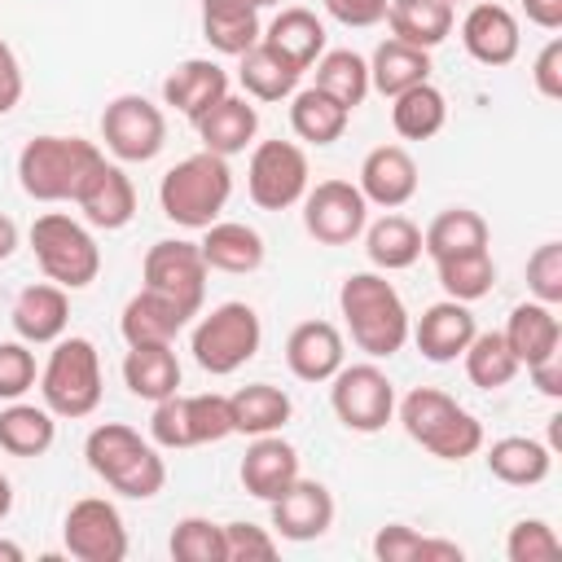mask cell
<instances>
[{
    "instance_id": "1",
    "label": "cell",
    "mask_w": 562,
    "mask_h": 562,
    "mask_svg": "<svg viewBox=\"0 0 562 562\" xmlns=\"http://www.w3.org/2000/svg\"><path fill=\"white\" fill-rule=\"evenodd\" d=\"M338 312L347 321L351 342L369 360H391L395 351H404L413 316H408L400 290L382 272H351L338 285Z\"/></svg>"
},
{
    "instance_id": "2",
    "label": "cell",
    "mask_w": 562,
    "mask_h": 562,
    "mask_svg": "<svg viewBox=\"0 0 562 562\" xmlns=\"http://www.w3.org/2000/svg\"><path fill=\"white\" fill-rule=\"evenodd\" d=\"M83 457H88V470L97 479H105L119 496L127 501H149L162 492L167 483V465L162 457L154 452V443H145L132 426L123 422H101L88 430L83 439Z\"/></svg>"
},
{
    "instance_id": "3",
    "label": "cell",
    "mask_w": 562,
    "mask_h": 562,
    "mask_svg": "<svg viewBox=\"0 0 562 562\" xmlns=\"http://www.w3.org/2000/svg\"><path fill=\"white\" fill-rule=\"evenodd\" d=\"M400 426L413 443H422L439 461H465L483 448V426L474 413H465L448 391L439 386H413L400 404Z\"/></svg>"
},
{
    "instance_id": "4",
    "label": "cell",
    "mask_w": 562,
    "mask_h": 562,
    "mask_svg": "<svg viewBox=\"0 0 562 562\" xmlns=\"http://www.w3.org/2000/svg\"><path fill=\"white\" fill-rule=\"evenodd\" d=\"M233 198V167L228 158L198 149L180 158L162 180H158V206L171 224L180 228H206L220 220V211Z\"/></svg>"
},
{
    "instance_id": "5",
    "label": "cell",
    "mask_w": 562,
    "mask_h": 562,
    "mask_svg": "<svg viewBox=\"0 0 562 562\" xmlns=\"http://www.w3.org/2000/svg\"><path fill=\"white\" fill-rule=\"evenodd\" d=\"M101 158L105 154L83 136H35L18 154L22 193L35 202H75V193L83 189Z\"/></svg>"
},
{
    "instance_id": "6",
    "label": "cell",
    "mask_w": 562,
    "mask_h": 562,
    "mask_svg": "<svg viewBox=\"0 0 562 562\" xmlns=\"http://www.w3.org/2000/svg\"><path fill=\"white\" fill-rule=\"evenodd\" d=\"M40 395H44V408L53 417H88L97 413L101 404V356L92 347V338H79V334H61L40 369Z\"/></svg>"
},
{
    "instance_id": "7",
    "label": "cell",
    "mask_w": 562,
    "mask_h": 562,
    "mask_svg": "<svg viewBox=\"0 0 562 562\" xmlns=\"http://www.w3.org/2000/svg\"><path fill=\"white\" fill-rule=\"evenodd\" d=\"M31 250L40 259L44 277L61 290H83L101 272V250H97L92 233L79 220H70L66 211H44L31 224Z\"/></svg>"
},
{
    "instance_id": "8",
    "label": "cell",
    "mask_w": 562,
    "mask_h": 562,
    "mask_svg": "<svg viewBox=\"0 0 562 562\" xmlns=\"http://www.w3.org/2000/svg\"><path fill=\"white\" fill-rule=\"evenodd\" d=\"M259 342H263L259 312H255L250 303L228 299V303L211 307V312L193 325L189 351H193V360H198L206 373L224 378V373H237L246 360H255Z\"/></svg>"
},
{
    "instance_id": "9",
    "label": "cell",
    "mask_w": 562,
    "mask_h": 562,
    "mask_svg": "<svg viewBox=\"0 0 562 562\" xmlns=\"http://www.w3.org/2000/svg\"><path fill=\"white\" fill-rule=\"evenodd\" d=\"M329 404L334 417L356 435H378L395 417V382L373 364H342L329 378Z\"/></svg>"
},
{
    "instance_id": "10",
    "label": "cell",
    "mask_w": 562,
    "mask_h": 562,
    "mask_svg": "<svg viewBox=\"0 0 562 562\" xmlns=\"http://www.w3.org/2000/svg\"><path fill=\"white\" fill-rule=\"evenodd\" d=\"M307 154L294 140H259L246 162V193L259 211H285L307 193Z\"/></svg>"
},
{
    "instance_id": "11",
    "label": "cell",
    "mask_w": 562,
    "mask_h": 562,
    "mask_svg": "<svg viewBox=\"0 0 562 562\" xmlns=\"http://www.w3.org/2000/svg\"><path fill=\"white\" fill-rule=\"evenodd\" d=\"M101 140L119 162H149L167 145V119L149 97L123 92L101 114Z\"/></svg>"
},
{
    "instance_id": "12",
    "label": "cell",
    "mask_w": 562,
    "mask_h": 562,
    "mask_svg": "<svg viewBox=\"0 0 562 562\" xmlns=\"http://www.w3.org/2000/svg\"><path fill=\"white\" fill-rule=\"evenodd\" d=\"M369 224V202L351 180H321L303 193V228L321 246H351Z\"/></svg>"
},
{
    "instance_id": "13",
    "label": "cell",
    "mask_w": 562,
    "mask_h": 562,
    "mask_svg": "<svg viewBox=\"0 0 562 562\" xmlns=\"http://www.w3.org/2000/svg\"><path fill=\"white\" fill-rule=\"evenodd\" d=\"M66 553L79 562H123L127 558V527L123 514L105 496H83L66 509L61 522Z\"/></svg>"
},
{
    "instance_id": "14",
    "label": "cell",
    "mask_w": 562,
    "mask_h": 562,
    "mask_svg": "<svg viewBox=\"0 0 562 562\" xmlns=\"http://www.w3.org/2000/svg\"><path fill=\"white\" fill-rule=\"evenodd\" d=\"M206 272L211 268H206L198 241L167 237L145 250V290H158V294L184 303L193 316L202 312V299H206Z\"/></svg>"
},
{
    "instance_id": "15",
    "label": "cell",
    "mask_w": 562,
    "mask_h": 562,
    "mask_svg": "<svg viewBox=\"0 0 562 562\" xmlns=\"http://www.w3.org/2000/svg\"><path fill=\"white\" fill-rule=\"evenodd\" d=\"M329 527H334V496H329V487L316 483V479H303V474H299V479L272 501V531H277L281 540H294V544L321 540Z\"/></svg>"
},
{
    "instance_id": "16",
    "label": "cell",
    "mask_w": 562,
    "mask_h": 562,
    "mask_svg": "<svg viewBox=\"0 0 562 562\" xmlns=\"http://www.w3.org/2000/svg\"><path fill=\"white\" fill-rule=\"evenodd\" d=\"M461 44L479 66H509L518 57V18L496 0H474L461 18Z\"/></svg>"
},
{
    "instance_id": "17",
    "label": "cell",
    "mask_w": 562,
    "mask_h": 562,
    "mask_svg": "<svg viewBox=\"0 0 562 562\" xmlns=\"http://www.w3.org/2000/svg\"><path fill=\"white\" fill-rule=\"evenodd\" d=\"M474 334H479L474 312H470V303H457V299L430 303V307L408 325V338H413L417 351H422L426 360H435V364L457 360V356L470 347Z\"/></svg>"
},
{
    "instance_id": "18",
    "label": "cell",
    "mask_w": 562,
    "mask_h": 562,
    "mask_svg": "<svg viewBox=\"0 0 562 562\" xmlns=\"http://www.w3.org/2000/svg\"><path fill=\"white\" fill-rule=\"evenodd\" d=\"M75 206L83 211V220L92 224V228H105V233H114V228H123V224H132V215H136V184H132V176L119 167V162H97V171L83 180V189L75 193Z\"/></svg>"
},
{
    "instance_id": "19",
    "label": "cell",
    "mask_w": 562,
    "mask_h": 562,
    "mask_svg": "<svg viewBox=\"0 0 562 562\" xmlns=\"http://www.w3.org/2000/svg\"><path fill=\"white\" fill-rule=\"evenodd\" d=\"M356 189L364 193L369 206H382V211L404 206L417 193V162H413V154L404 145H378V149H369L364 162H360Z\"/></svg>"
},
{
    "instance_id": "20",
    "label": "cell",
    "mask_w": 562,
    "mask_h": 562,
    "mask_svg": "<svg viewBox=\"0 0 562 562\" xmlns=\"http://www.w3.org/2000/svg\"><path fill=\"white\" fill-rule=\"evenodd\" d=\"M285 364L299 382H329L347 364V347L338 325L329 321H299L285 338Z\"/></svg>"
},
{
    "instance_id": "21",
    "label": "cell",
    "mask_w": 562,
    "mask_h": 562,
    "mask_svg": "<svg viewBox=\"0 0 562 562\" xmlns=\"http://www.w3.org/2000/svg\"><path fill=\"white\" fill-rule=\"evenodd\" d=\"M220 97H228V70L211 57H189L162 79V101L180 110L189 123H198Z\"/></svg>"
},
{
    "instance_id": "22",
    "label": "cell",
    "mask_w": 562,
    "mask_h": 562,
    "mask_svg": "<svg viewBox=\"0 0 562 562\" xmlns=\"http://www.w3.org/2000/svg\"><path fill=\"white\" fill-rule=\"evenodd\" d=\"M241 487L255 501H277L294 479H299V452L294 443H285L281 435H255V443L241 457Z\"/></svg>"
},
{
    "instance_id": "23",
    "label": "cell",
    "mask_w": 562,
    "mask_h": 562,
    "mask_svg": "<svg viewBox=\"0 0 562 562\" xmlns=\"http://www.w3.org/2000/svg\"><path fill=\"white\" fill-rule=\"evenodd\" d=\"M193 321V312L158 290H140L123 303V316H119V334L127 338V347H140V342H176V334Z\"/></svg>"
},
{
    "instance_id": "24",
    "label": "cell",
    "mask_w": 562,
    "mask_h": 562,
    "mask_svg": "<svg viewBox=\"0 0 562 562\" xmlns=\"http://www.w3.org/2000/svg\"><path fill=\"white\" fill-rule=\"evenodd\" d=\"M13 329L22 342H57L70 325V299L61 285L53 281H40V285H26L18 299H13Z\"/></svg>"
},
{
    "instance_id": "25",
    "label": "cell",
    "mask_w": 562,
    "mask_h": 562,
    "mask_svg": "<svg viewBox=\"0 0 562 562\" xmlns=\"http://www.w3.org/2000/svg\"><path fill=\"white\" fill-rule=\"evenodd\" d=\"M198 140H202V149H211V154H220V158H233V154H241L250 140H255V132H259V110L250 105V97H220L198 123Z\"/></svg>"
},
{
    "instance_id": "26",
    "label": "cell",
    "mask_w": 562,
    "mask_h": 562,
    "mask_svg": "<svg viewBox=\"0 0 562 562\" xmlns=\"http://www.w3.org/2000/svg\"><path fill=\"white\" fill-rule=\"evenodd\" d=\"M206 268L215 272H233V277H246L263 263V237L241 224V220H215L202 228V241H198Z\"/></svg>"
},
{
    "instance_id": "27",
    "label": "cell",
    "mask_w": 562,
    "mask_h": 562,
    "mask_svg": "<svg viewBox=\"0 0 562 562\" xmlns=\"http://www.w3.org/2000/svg\"><path fill=\"white\" fill-rule=\"evenodd\" d=\"M501 338L509 342L518 364H536V360H544V356H553L562 347V321H558V312L549 303L531 299V303H518L509 312Z\"/></svg>"
},
{
    "instance_id": "28",
    "label": "cell",
    "mask_w": 562,
    "mask_h": 562,
    "mask_svg": "<svg viewBox=\"0 0 562 562\" xmlns=\"http://www.w3.org/2000/svg\"><path fill=\"white\" fill-rule=\"evenodd\" d=\"M123 382L136 400H167L180 391V360L171 351V342H140V347H127L123 356Z\"/></svg>"
},
{
    "instance_id": "29",
    "label": "cell",
    "mask_w": 562,
    "mask_h": 562,
    "mask_svg": "<svg viewBox=\"0 0 562 562\" xmlns=\"http://www.w3.org/2000/svg\"><path fill=\"white\" fill-rule=\"evenodd\" d=\"M259 40H263L268 48H277L285 61H294L299 70H312V61L325 53V22H321L312 9L290 4V9H281V13L263 26Z\"/></svg>"
},
{
    "instance_id": "30",
    "label": "cell",
    "mask_w": 562,
    "mask_h": 562,
    "mask_svg": "<svg viewBox=\"0 0 562 562\" xmlns=\"http://www.w3.org/2000/svg\"><path fill=\"white\" fill-rule=\"evenodd\" d=\"M382 22L391 26V40H404L430 53L452 35V4L448 0H391Z\"/></svg>"
},
{
    "instance_id": "31",
    "label": "cell",
    "mask_w": 562,
    "mask_h": 562,
    "mask_svg": "<svg viewBox=\"0 0 562 562\" xmlns=\"http://www.w3.org/2000/svg\"><path fill=\"white\" fill-rule=\"evenodd\" d=\"M237 79H241V88H246L250 101H285V97H294L303 70L259 40L255 48H246L237 57Z\"/></svg>"
},
{
    "instance_id": "32",
    "label": "cell",
    "mask_w": 562,
    "mask_h": 562,
    "mask_svg": "<svg viewBox=\"0 0 562 562\" xmlns=\"http://www.w3.org/2000/svg\"><path fill=\"white\" fill-rule=\"evenodd\" d=\"M347 123H351V110L338 105L329 92H321L316 83L294 88V97H290V127H294L299 140H307V145H334V140H342Z\"/></svg>"
},
{
    "instance_id": "33",
    "label": "cell",
    "mask_w": 562,
    "mask_h": 562,
    "mask_svg": "<svg viewBox=\"0 0 562 562\" xmlns=\"http://www.w3.org/2000/svg\"><path fill=\"white\" fill-rule=\"evenodd\" d=\"M228 413H233V435H250L255 439V435H277L290 422L294 404H290V395L281 386L250 382V386L228 395Z\"/></svg>"
},
{
    "instance_id": "34",
    "label": "cell",
    "mask_w": 562,
    "mask_h": 562,
    "mask_svg": "<svg viewBox=\"0 0 562 562\" xmlns=\"http://www.w3.org/2000/svg\"><path fill=\"white\" fill-rule=\"evenodd\" d=\"M487 470L492 479L509 483V487H536L549 479L553 470V452L540 443V439H527V435H505L487 448Z\"/></svg>"
},
{
    "instance_id": "35",
    "label": "cell",
    "mask_w": 562,
    "mask_h": 562,
    "mask_svg": "<svg viewBox=\"0 0 562 562\" xmlns=\"http://www.w3.org/2000/svg\"><path fill=\"white\" fill-rule=\"evenodd\" d=\"M426 79H430V53L404 40H382L369 57V88H378L382 97H400L404 88H417Z\"/></svg>"
},
{
    "instance_id": "36",
    "label": "cell",
    "mask_w": 562,
    "mask_h": 562,
    "mask_svg": "<svg viewBox=\"0 0 562 562\" xmlns=\"http://www.w3.org/2000/svg\"><path fill=\"white\" fill-rule=\"evenodd\" d=\"M364 255L378 272H400L422 259V228L408 215H382L364 224Z\"/></svg>"
},
{
    "instance_id": "37",
    "label": "cell",
    "mask_w": 562,
    "mask_h": 562,
    "mask_svg": "<svg viewBox=\"0 0 562 562\" xmlns=\"http://www.w3.org/2000/svg\"><path fill=\"white\" fill-rule=\"evenodd\" d=\"M443 123H448V97L430 79L391 97V127L404 140H430L443 132Z\"/></svg>"
},
{
    "instance_id": "38",
    "label": "cell",
    "mask_w": 562,
    "mask_h": 562,
    "mask_svg": "<svg viewBox=\"0 0 562 562\" xmlns=\"http://www.w3.org/2000/svg\"><path fill=\"white\" fill-rule=\"evenodd\" d=\"M53 439H57V422L48 408L22 400H9V408H0V448L9 457H44Z\"/></svg>"
},
{
    "instance_id": "39",
    "label": "cell",
    "mask_w": 562,
    "mask_h": 562,
    "mask_svg": "<svg viewBox=\"0 0 562 562\" xmlns=\"http://www.w3.org/2000/svg\"><path fill=\"white\" fill-rule=\"evenodd\" d=\"M487 246V220L470 206H448L430 220V228L422 233V255L430 259H448V255H465V250H483Z\"/></svg>"
},
{
    "instance_id": "40",
    "label": "cell",
    "mask_w": 562,
    "mask_h": 562,
    "mask_svg": "<svg viewBox=\"0 0 562 562\" xmlns=\"http://www.w3.org/2000/svg\"><path fill=\"white\" fill-rule=\"evenodd\" d=\"M373 558L378 562H461L465 549L457 540H439V536H422L404 522H386L373 536Z\"/></svg>"
},
{
    "instance_id": "41",
    "label": "cell",
    "mask_w": 562,
    "mask_h": 562,
    "mask_svg": "<svg viewBox=\"0 0 562 562\" xmlns=\"http://www.w3.org/2000/svg\"><path fill=\"white\" fill-rule=\"evenodd\" d=\"M312 66H316V79L312 83L321 92H329L338 105L356 110L369 97V61L360 53H351V48H325Z\"/></svg>"
},
{
    "instance_id": "42",
    "label": "cell",
    "mask_w": 562,
    "mask_h": 562,
    "mask_svg": "<svg viewBox=\"0 0 562 562\" xmlns=\"http://www.w3.org/2000/svg\"><path fill=\"white\" fill-rule=\"evenodd\" d=\"M435 277L443 285L448 299L457 303H479L483 294H492L496 285V263H492V250H465V255H448V259H435Z\"/></svg>"
},
{
    "instance_id": "43",
    "label": "cell",
    "mask_w": 562,
    "mask_h": 562,
    "mask_svg": "<svg viewBox=\"0 0 562 562\" xmlns=\"http://www.w3.org/2000/svg\"><path fill=\"white\" fill-rule=\"evenodd\" d=\"M461 360H465V378H470L479 391H501V386H509L514 373L522 369V364L514 360L509 342H505L496 329H492V334H474L470 347L461 351Z\"/></svg>"
},
{
    "instance_id": "44",
    "label": "cell",
    "mask_w": 562,
    "mask_h": 562,
    "mask_svg": "<svg viewBox=\"0 0 562 562\" xmlns=\"http://www.w3.org/2000/svg\"><path fill=\"white\" fill-rule=\"evenodd\" d=\"M171 558L176 562H228V549H224V522H211V518H180L171 540H167Z\"/></svg>"
},
{
    "instance_id": "45",
    "label": "cell",
    "mask_w": 562,
    "mask_h": 562,
    "mask_svg": "<svg viewBox=\"0 0 562 562\" xmlns=\"http://www.w3.org/2000/svg\"><path fill=\"white\" fill-rule=\"evenodd\" d=\"M184 430H189V448H202V443H220V439H228V435H233L228 395H220V391L184 395Z\"/></svg>"
},
{
    "instance_id": "46",
    "label": "cell",
    "mask_w": 562,
    "mask_h": 562,
    "mask_svg": "<svg viewBox=\"0 0 562 562\" xmlns=\"http://www.w3.org/2000/svg\"><path fill=\"white\" fill-rule=\"evenodd\" d=\"M202 35L215 53L241 57L246 48L259 44L263 26H259V13H202Z\"/></svg>"
},
{
    "instance_id": "47",
    "label": "cell",
    "mask_w": 562,
    "mask_h": 562,
    "mask_svg": "<svg viewBox=\"0 0 562 562\" xmlns=\"http://www.w3.org/2000/svg\"><path fill=\"white\" fill-rule=\"evenodd\" d=\"M505 558L509 562H553V558H562V540L544 518H518L505 536Z\"/></svg>"
},
{
    "instance_id": "48",
    "label": "cell",
    "mask_w": 562,
    "mask_h": 562,
    "mask_svg": "<svg viewBox=\"0 0 562 562\" xmlns=\"http://www.w3.org/2000/svg\"><path fill=\"white\" fill-rule=\"evenodd\" d=\"M35 382H40V369H35L31 342L22 338L0 342V400H22Z\"/></svg>"
},
{
    "instance_id": "49",
    "label": "cell",
    "mask_w": 562,
    "mask_h": 562,
    "mask_svg": "<svg viewBox=\"0 0 562 562\" xmlns=\"http://www.w3.org/2000/svg\"><path fill=\"white\" fill-rule=\"evenodd\" d=\"M527 290L540 303H549V307L562 303V241H544V246L531 250V259H527Z\"/></svg>"
},
{
    "instance_id": "50",
    "label": "cell",
    "mask_w": 562,
    "mask_h": 562,
    "mask_svg": "<svg viewBox=\"0 0 562 562\" xmlns=\"http://www.w3.org/2000/svg\"><path fill=\"white\" fill-rule=\"evenodd\" d=\"M224 549L228 562H268L277 558V536L259 522H224Z\"/></svg>"
},
{
    "instance_id": "51",
    "label": "cell",
    "mask_w": 562,
    "mask_h": 562,
    "mask_svg": "<svg viewBox=\"0 0 562 562\" xmlns=\"http://www.w3.org/2000/svg\"><path fill=\"white\" fill-rule=\"evenodd\" d=\"M321 4L342 26H378L391 9V0H321Z\"/></svg>"
},
{
    "instance_id": "52",
    "label": "cell",
    "mask_w": 562,
    "mask_h": 562,
    "mask_svg": "<svg viewBox=\"0 0 562 562\" xmlns=\"http://www.w3.org/2000/svg\"><path fill=\"white\" fill-rule=\"evenodd\" d=\"M531 79H536V92H540V97H549V101L562 97V40H549V44L536 53Z\"/></svg>"
},
{
    "instance_id": "53",
    "label": "cell",
    "mask_w": 562,
    "mask_h": 562,
    "mask_svg": "<svg viewBox=\"0 0 562 562\" xmlns=\"http://www.w3.org/2000/svg\"><path fill=\"white\" fill-rule=\"evenodd\" d=\"M18 101H22V66L18 53L0 40V114H9Z\"/></svg>"
},
{
    "instance_id": "54",
    "label": "cell",
    "mask_w": 562,
    "mask_h": 562,
    "mask_svg": "<svg viewBox=\"0 0 562 562\" xmlns=\"http://www.w3.org/2000/svg\"><path fill=\"white\" fill-rule=\"evenodd\" d=\"M527 373H531V382H536V391H540V395L562 400V351H553V356H544V360L527 364Z\"/></svg>"
},
{
    "instance_id": "55",
    "label": "cell",
    "mask_w": 562,
    "mask_h": 562,
    "mask_svg": "<svg viewBox=\"0 0 562 562\" xmlns=\"http://www.w3.org/2000/svg\"><path fill=\"white\" fill-rule=\"evenodd\" d=\"M522 9H527V18H531L536 26H544V31H558V26H562V0H522Z\"/></svg>"
},
{
    "instance_id": "56",
    "label": "cell",
    "mask_w": 562,
    "mask_h": 562,
    "mask_svg": "<svg viewBox=\"0 0 562 562\" xmlns=\"http://www.w3.org/2000/svg\"><path fill=\"white\" fill-rule=\"evenodd\" d=\"M263 0H202V13H259Z\"/></svg>"
},
{
    "instance_id": "57",
    "label": "cell",
    "mask_w": 562,
    "mask_h": 562,
    "mask_svg": "<svg viewBox=\"0 0 562 562\" xmlns=\"http://www.w3.org/2000/svg\"><path fill=\"white\" fill-rule=\"evenodd\" d=\"M13 250H18V224H13L9 215H0V263H4Z\"/></svg>"
},
{
    "instance_id": "58",
    "label": "cell",
    "mask_w": 562,
    "mask_h": 562,
    "mask_svg": "<svg viewBox=\"0 0 562 562\" xmlns=\"http://www.w3.org/2000/svg\"><path fill=\"white\" fill-rule=\"evenodd\" d=\"M13 509V487H9V479L0 474V522H4V514Z\"/></svg>"
},
{
    "instance_id": "59",
    "label": "cell",
    "mask_w": 562,
    "mask_h": 562,
    "mask_svg": "<svg viewBox=\"0 0 562 562\" xmlns=\"http://www.w3.org/2000/svg\"><path fill=\"white\" fill-rule=\"evenodd\" d=\"M0 562H22V549L13 540H0Z\"/></svg>"
},
{
    "instance_id": "60",
    "label": "cell",
    "mask_w": 562,
    "mask_h": 562,
    "mask_svg": "<svg viewBox=\"0 0 562 562\" xmlns=\"http://www.w3.org/2000/svg\"><path fill=\"white\" fill-rule=\"evenodd\" d=\"M263 4H281V0H263Z\"/></svg>"
},
{
    "instance_id": "61",
    "label": "cell",
    "mask_w": 562,
    "mask_h": 562,
    "mask_svg": "<svg viewBox=\"0 0 562 562\" xmlns=\"http://www.w3.org/2000/svg\"><path fill=\"white\" fill-rule=\"evenodd\" d=\"M448 4H457V0H448Z\"/></svg>"
}]
</instances>
